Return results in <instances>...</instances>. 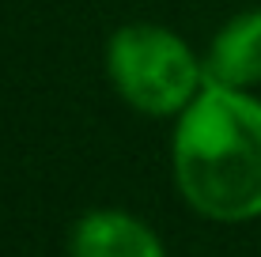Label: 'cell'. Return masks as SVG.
<instances>
[{
    "mask_svg": "<svg viewBox=\"0 0 261 257\" xmlns=\"http://www.w3.org/2000/svg\"><path fill=\"white\" fill-rule=\"evenodd\" d=\"M204 83L239 87V91L261 83V8L239 12L216 31L204 57Z\"/></svg>",
    "mask_w": 261,
    "mask_h": 257,
    "instance_id": "obj_4",
    "label": "cell"
},
{
    "mask_svg": "<svg viewBox=\"0 0 261 257\" xmlns=\"http://www.w3.org/2000/svg\"><path fill=\"white\" fill-rule=\"evenodd\" d=\"M106 72L133 110L178 118L204 87V61L167 26L129 23L106 46Z\"/></svg>",
    "mask_w": 261,
    "mask_h": 257,
    "instance_id": "obj_2",
    "label": "cell"
},
{
    "mask_svg": "<svg viewBox=\"0 0 261 257\" xmlns=\"http://www.w3.org/2000/svg\"><path fill=\"white\" fill-rule=\"evenodd\" d=\"M174 182L186 205L216 223L261 216V99L204 83L174 125Z\"/></svg>",
    "mask_w": 261,
    "mask_h": 257,
    "instance_id": "obj_1",
    "label": "cell"
},
{
    "mask_svg": "<svg viewBox=\"0 0 261 257\" xmlns=\"http://www.w3.org/2000/svg\"><path fill=\"white\" fill-rule=\"evenodd\" d=\"M68 257H167V246L144 219L118 208H98L76 219Z\"/></svg>",
    "mask_w": 261,
    "mask_h": 257,
    "instance_id": "obj_3",
    "label": "cell"
}]
</instances>
